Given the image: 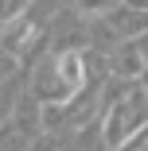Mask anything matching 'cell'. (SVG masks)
I'll return each instance as SVG.
<instances>
[{
    "instance_id": "1",
    "label": "cell",
    "mask_w": 148,
    "mask_h": 151,
    "mask_svg": "<svg viewBox=\"0 0 148 151\" xmlns=\"http://www.w3.org/2000/svg\"><path fill=\"white\" fill-rule=\"evenodd\" d=\"M144 97L140 93H129L121 105H117L113 112H109V120H105V139L109 143H121V139H129L140 124H144Z\"/></svg>"
},
{
    "instance_id": "2",
    "label": "cell",
    "mask_w": 148,
    "mask_h": 151,
    "mask_svg": "<svg viewBox=\"0 0 148 151\" xmlns=\"http://www.w3.org/2000/svg\"><path fill=\"white\" fill-rule=\"evenodd\" d=\"M55 74H58V81H63L70 93H74V89H82V58H78V54H58Z\"/></svg>"
},
{
    "instance_id": "3",
    "label": "cell",
    "mask_w": 148,
    "mask_h": 151,
    "mask_svg": "<svg viewBox=\"0 0 148 151\" xmlns=\"http://www.w3.org/2000/svg\"><path fill=\"white\" fill-rule=\"evenodd\" d=\"M8 70H12V58H8V54H0V78H4Z\"/></svg>"
},
{
    "instance_id": "4",
    "label": "cell",
    "mask_w": 148,
    "mask_h": 151,
    "mask_svg": "<svg viewBox=\"0 0 148 151\" xmlns=\"http://www.w3.org/2000/svg\"><path fill=\"white\" fill-rule=\"evenodd\" d=\"M144 54H148V39H144Z\"/></svg>"
},
{
    "instance_id": "5",
    "label": "cell",
    "mask_w": 148,
    "mask_h": 151,
    "mask_svg": "<svg viewBox=\"0 0 148 151\" xmlns=\"http://www.w3.org/2000/svg\"><path fill=\"white\" fill-rule=\"evenodd\" d=\"M136 4H148V0H136Z\"/></svg>"
}]
</instances>
